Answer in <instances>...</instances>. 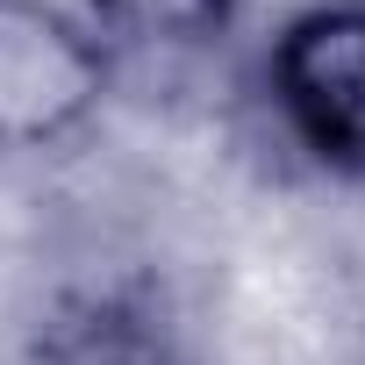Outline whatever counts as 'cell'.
Returning <instances> with one entry per match:
<instances>
[{"label":"cell","instance_id":"cell-1","mask_svg":"<svg viewBox=\"0 0 365 365\" xmlns=\"http://www.w3.org/2000/svg\"><path fill=\"white\" fill-rule=\"evenodd\" d=\"M265 93L308 165L365 179V0H315L287 15L265 51Z\"/></svg>","mask_w":365,"mask_h":365},{"label":"cell","instance_id":"cell-2","mask_svg":"<svg viewBox=\"0 0 365 365\" xmlns=\"http://www.w3.org/2000/svg\"><path fill=\"white\" fill-rule=\"evenodd\" d=\"M115 51L58 0H0V150L72 143L101 93Z\"/></svg>","mask_w":365,"mask_h":365},{"label":"cell","instance_id":"cell-3","mask_svg":"<svg viewBox=\"0 0 365 365\" xmlns=\"http://www.w3.org/2000/svg\"><path fill=\"white\" fill-rule=\"evenodd\" d=\"M36 365H187L179 344L129 301H86L43 329Z\"/></svg>","mask_w":365,"mask_h":365},{"label":"cell","instance_id":"cell-4","mask_svg":"<svg viewBox=\"0 0 365 365\" xmlns=\"http://www.w3.org/2000/svg\"><path fill=\"white\" fill-rule=\"evenodd\" d=\"M244 0H93L86 22L108 51H208L237 29Z\"/></svg>","mask_w":365,"mask_h":365}]
</instances>
